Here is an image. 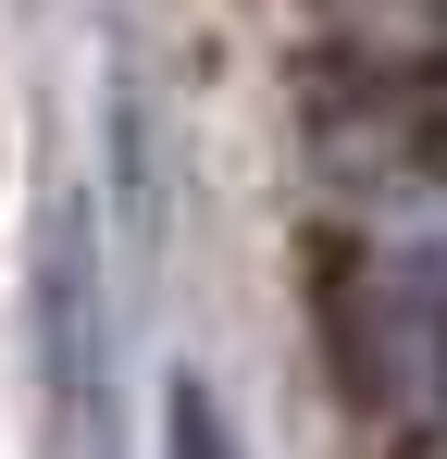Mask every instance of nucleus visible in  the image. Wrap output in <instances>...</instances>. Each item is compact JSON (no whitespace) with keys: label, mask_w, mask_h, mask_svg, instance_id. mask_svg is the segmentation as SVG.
Listing matches in <instances>:
<instances>
[{"label":"nucleus","mask_w":447,"mask_h":459,"mask_svg":"<svg viewBox=\"0 0 447 459\" xmlns=\"http://www.w3.org/2000/svg\"><path fill=\"white\" fill-rule=\"evenodd\" d=\"M162 459H249L236 422H224V397H212V373H174V397H162Z\"/></svg>","instance_id":"obj_1"}]
</instances>
